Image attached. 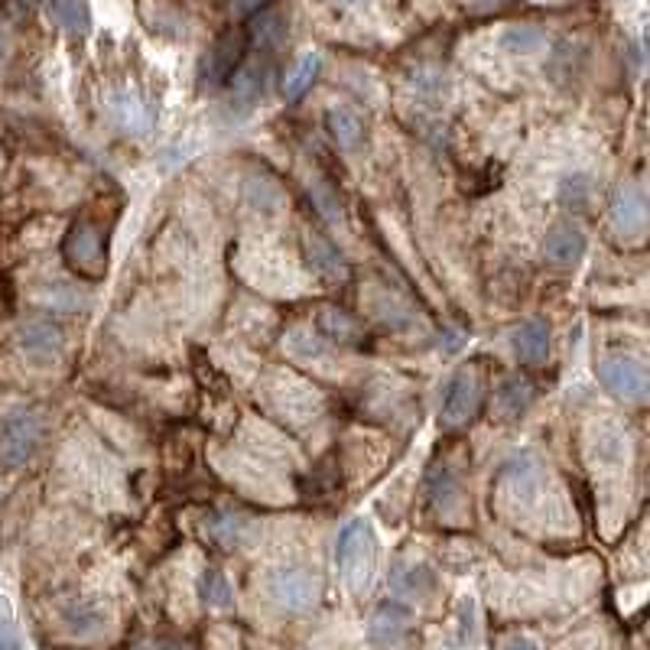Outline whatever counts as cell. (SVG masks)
I'll return each instance as SVG.
<instances>
[{
	"mask_svg": "<svg viewBox=\"0 0 650 650\" xmlns=\"http://www.w3.org/2000/svg\"><path fill=\"white\" fill-rule=\"evenodd\" d=\"M43 446V416L17 410L0 423V468H23Z\"/></svg>",
	"mask_w": 650,
	"mask_h": 650,
	"instance_id": "1",
	"label": "cell"
},
{
	"mask_svg": "<svg viewBox=\"0 0 650 650\" xmlns=\"http://www.w3.org/2000/svg\"><path fill=\"white\" fill-rule=\"evenodd\" d=\"M546 43L543 30L537 26H507L501 33V46L507 52H514V56H533V52H540Z\"/></svg>",
	"mask_w": 650,
	"mask_h": 650,
	"instance_id": "22",
	"label": "cell"
},
{
	"mask_svg": "<svg viewBox=\"0 0 650 650\" xmlns=\"http://www.w3.org/2000/svg\"><path fill=\"white\" fill-rule=\"evenodd\" d=\"M371 559H374L371 527L364 524V520H351V524L338 533V566H342L351 585L368 582L364 576L371 572Z\"/></svg>",
	"mask_w": 650,
	"mask_h": 650,
	"instance_id": "6",
	"label": "cell"
},
{
	"mask_svg": "<svg viewBox=\"0 0 650 650\" xmlns=\"http://www.w3.org/2000/svg\"><path fill=\"white\" fill-rule=\"evenodd\" d=\"M319 329L329 338H335L338 345L355 342V338L361 335L358 322L351 316H345V312H338V309H319Z\"/></svg>",
	"mask_w": 650,
	"mask_h": 650,
	"instance_id": "24",
	"label": "cell"
},
{
	"mask_svg": "<svg viewBox=\"0 0 650 650\" xmlns=\"http://www.w3.org/2000/svg\"><path fill=\"white\" fill-rule=\"evenodd\" d=\"M62 624L72 634H95L104 628V611L91 602H69L62 605Z\"/></svg>",
	"mask_w": 650,
	"mask_h": 650,
	"instance_id": "19",
	"label": "cell"
},
{
	"mask_svg": "<svg viewBox=\"0 0 650 650\" xmlns=\"http://www.w3.org/2000/svg\"><path fill=\"white\" fill-rule=\"evenodd\" d=\"M0 650H26L20 628L13 624V618L0 608Z\"/></svg>",
	"mask_w": 650,
	"mask_h": 650,
	"instance_id": "28",
	"label": "cell"
},
{
	"mask_svg": "<svg viewBox=\"0 0 650 650\" xmlns=\"http://www.w3.org/2000/svg\"><path fill=\"white\" fill-rule=\"evenodd\" d=\"M20 348L26 351V355H56V351L62 348L65 342V335L56 322H49V319H30V322H23L20 325Z\"/></svg>",
	"mask_w": 650,
	"mask_h": 650,
	"instance_id": "14",
	"label": "cell"
},
{
	"mask_svg": "<svg viewBox=\"0 0 650 650\" xmlns=\"http://www.w3.org/2000/svg\"><path fill=\"white\" fill-rule=\"evenodd\" d=\"M306 260L322 280H329V283H345L348 280L345 257L338 254V247L329 238H322V234H306Z\"/></svg>",
	"mask_w": 650,
	"mask_h": 650,
	"instance_id": "10",
	"label": "cell"
},
{
	"mask_svg": "<svg viewBox=\"0 0 650 650\" xmlns=\"http://www.w3.org/2000/svg\"><path fill=\"white\" fill-rule=\"evenodd\" d=\"M325 127H329L332 140H335L342 150H355L358 143L364 140V124H361V117H358L355 111H348V108H332L329 114H325Z\"/></svg>",
	"mask_w": 650,
	"mask_h": 650,
	"instance_id": "17",
	"label": "cell"
},
{
	"mask_svg": "<svg viewBox=\"0 0 650 650\" xmlns=\"http://www.w3.org/2000/svg\"><path fill=\"white\" fill-rule=\"evenodd\" d=\"M433 501L442 507V511H449V507H455L459 504V498H462V491H459V481H455L449 472H433Z\"/></svg>",
	"mask_w": 650,
	"mask_h": 650,
	"instance_id": "26",
	"label": "cell"
},
{
	"mask_svg": "<svg viewBox=\"0 0 650 650\" xmlns=\"http://www.w3.org/2000/svg\"><path fill=\"white\" fill-rule=\"evenodd\" d=\"M270 598L286 611H309L312 605L319 602V582L312 576L309 569H299V566H286L270 572Z\"/></svg>",
	"mask_w": 650,
	"mask_h": 650,
	"instance_id": "4",
	"label": "cell"
},
{
	"mask_svg": "<svg viewBox=\"0 0 650 650\" xmlns=\"http://www.w3.org/2000/svg\"><path fill=\"white\" fill-rule=\"evenodd\" d=\"M345 4H358V0H345Z\"/></svg>",
	"mask_w": 650,
	"mask_h": 650,
	"instance_id": "32",
	"label": "cell"
},
{
	"mask_svg": "<svg viewBox=\"0 0 650 650\" xmlns=\"http://www.w3.org/2000/svg\"><path fill=\"white\" fill-rule=\"evenodd\" d=\"M511 345L517 361L524 364L546 361V351H550V325H546V319H527L520 329H514Z\"/></svg>",
	"mask_w": 650,
	"mask_h": 650,
	"instance_id": "12",
	"label": "cell"
},
{
	"mask_svg": "<svg viewBox=\"0 0 650 650\" xmlns=\"http://www.w3.org/2000/svg\"><path fill=\"white\" fill-rule=\"evenodd\" d=\"M530 400H533V384L527 377H507V381L494 390L491 413L498 416L501 423H514L517 416L530 407Z\"/></svg>",
	"mask_w": 650,
	"mask_h": 650,
	"instance_id": "11",
	"label": "cell"
},
{
	"mask_svg": "<svg viewBox=\"0 0 650 650\" xmlns=\"http://www.w3.org/2000/svg\"><path fill=\"white\" fill-rule=\"evenodd\" d=\"M563 205L566 208H572V212H579V208H585L589 205V195H592V189H589V179L585 176H572V179H563Z\"/></svg>",
	"mask_w": 650,
	"mask_h": 650,
	"instance_id": "27",
	"label": "cell"
},
{
	"mask_svg": "<svg viewBox=\"0 0 650 650\" xmlns=\"http://www.w3.org/2000/svg\"><path fill=\"white\" fill-rule=\"evenodd\" d=\"M390 589L400 598H423L436 589V572L426 563H394L390 569Z\"/></svg>",
	"mask_w": 650,
	"mask_h": 650,
	"instance_id": "13",
	"label": "cell"
},
{
	"mask_svg": "<svg viewBox=\"0 0 650 650\" xmlns=\"http://www.w3.org/2000/svg\"><path fill=\"white\" fill-rule=\"evenodd\" d=\"M319 62H322L319 52H303V56H299V62L293 65L290 75H286V82H283L286 101H299L312 88V82H316V75H319Z\"/></svg>",
	"mask_w": 650,
	"mask_h": 650,
	"instance_id": "18",
	"label": "cell"
},
{
	"mask_svg": "<svg viewBox=\"0 0 650 650\" xmlns=\"http://www.w3.org/2000/svg\"><path fill=\"white\" fill-rule=\"evenodd\" d=\"M234 82H231V91H234V98H241V101H254L264 95V82H267V69L260 62H244L238 72L231 75Z\"/></svg>",
	"mask_w": 650,
	"mask_h": 650,
	"instance_id": "21",
	"label": "cell"
},
{
	"mask_svg": "<svg viewBox=\"0 0 650 650\" xmlns=\"http://www.w3.org/2000/svg\"><path fill=\"white\" fill-rule=\"evenodd\" d=\"M163 650H186V647H176V644H169V647H163Z\"/></svg>",
	"mask_w": 650,
	"mask_h": 650,
	"instance_id": "31",
	"label": "cell"
},
{
	"mask_svg": "<svg viewBox=\"0 0 650 650\" xmlns=\"http://www.w3.org/2000/svg\"><path fill=\"white\" fill-rule=\"evenodd\" d=\"M114 114H117V121H121V127L130 130V134H143V130H150V111L143 108L134 95H117Z\"/></svg>",
	"mask_w": 650,
	"mask_h": 650,
	"instance_id": "23",
	"label": "cell"
},
{
	"mask_svg": "<svg viewBox=\"0 0 650 650\" xmlns=\"http://www.w3.org/2000/svg\"><path fill=\"white\" fill-rule=\"evenodd\" d=\"M504 650H537V644H533V641H527V637H514V641L507 644Z\"/></svg>",
	"mask_w": 650,
	"mask_h": 650,
	"instance_id": "29",
	"label": "cell"
},
{
	"mask_svg": "<svg viewBox=\"0 0 650 650\" xmlns=\"http://www.w3.org/2000/svg\"><path fill=\"white\" fill-rule=\"evenodd\" d=\"M49 17L69 33H88L91 13L85 0H49Z\"/></svg>",
	"mask_w": 650,
	"mask_h": 650,
	"instance_id": "20",
	"label": "cell"
},
{
	"mask_svg": "<svg viewBox=\"0 0 650 650\" xmlns=\"http://www.w3.org/2000/svg\"><path fill=\"white\" fill-rule=\"evenodd\" d=\"M62 257L72 270L85 273V277H101L104 270V238L91 221H78L69 228L62 241Z\"/></svg>",
	"mask_w": 650,
	"mask_h": 650,
	"instance_id": "5",
	"label": "cell"
},
{
	"mask_svg": "<svg viewBox=\"0 0 650 650\" xmlns=\"http://www.w3.org/2000/svg\"><path fill=\"white\" fill-rule=\"evenodd\" d=\"M598 381L608 390L611 397H618L624 403H644L650 394V377H647V364L637 361L631 355H611L598 361Z\"/></svg>",
	"mask_w": 650,
	"mask_h": 650,
	"instance_id": "2",
	"label": "cell"
},
{
	"mask_svg": "<svg viewBox=\"0 0 650 650\" xmlns=\"http://www.w3.org/2000/svg\"><path fill=\"white\" fill-rule=\"evenodd\" d=\"M481 397H485V387H481V377L475 371H455V377L446 387V400H442V426L459 429L475 420V413L481 407Z\"/></svg>",
	"mask_w": 650,
	"mask_h": 650,
	"instance_id": "3",
	"label": "cell"
},
{
	"mask_svg": "<svg viewBox=\"0 0 650 650\" xmlns=\"http://www.w3.org/2000/svg\"><path fill=\"white\" fill-rule=\"evenodd\" d=\"M260 4H264V0H234V7H238L241 13H254V10H260Z\"/></svg>",
	"mask_w": 650,
	"mask_h": 650,
	"instance_id": "30",
	"label": "cell"
},
{
	"mask_svg": "<svg viewBox=\"0 0 650 650\" xmlns=\"http://www.w3.org/2000/svg\"><path fill=\"white\" fill-rule=\"evenodd\" d=\"M199 592H202V602L208 608H228L231 605V585L228 579L221 576L218 569H208L205 576H202V585H199Z\"/></svg>",
	"mask_w": 650,
	"mask_h": 650,
	"instance_id": "25",
	"label": "cell"
},
{
	"mask_svg": "<svg viewBox=\"0 0 650 650\" xmlns=\"http://www.w3.org/2000/svg\"><path fill=\"white\" fill-rule=\"evenodd\" d=\"M241 36L238 33H225L218 39V43L212 46V52L205 56V65H202V82L205 85H221V82H228V78L234 75V69H238V62H241Z\"/></svg>",
	"mask_w": 650,
	"mask_h": 650,
	"instance_id": "9",
	"label": "cell"
},
{
	"mask_svg": "<svg viewBox=\"0 0 650 650\" xmlns=\"http://www.w3.org/2000/svg\"><path fill=\"white\" fill-rule=\"evenodd\" d=\"M611 228H615L621 238H641L647 228V202L644 192L634 186H624L615 192L611 199Z\"/></svg>",
	"mask_w": 650,
	"mask_h": 650,
	"instance_id": "7",
	"label": "cell"
},
{
	"mask_svg": "<svg viewBox=\"0 0 650 650\" xmlns=\"http://www.w3.org/2000/svg\"><path fill=\"white\" fill-rule=\"evenodd\" d=\"M247 36L257 49H277L286 39V13L280 7H260L251 23H247Z\"/></svg>",
	"mask_w": 650,
	"mask_h": 650,
	"instance_id": "15",
	"label": "cell"
},
{
	"mask_svg": "<svg viewBox=\"0 0 650 650\" xmlns=\"http://www.w3.org/2000/svg\"><path fill=\"white\" fill-rule=\"evenodd\" d=\"M582 254H585V234L579 225H572V221H559V225L546 231V238H543L546 264L566 270L572 264H579Z\"/></svg>",
	"mask_w": 650,
	"mask_h": 650,
	"instance_id": "8",
	"label": "cell"
},
{
	"mask_svg": "<svg viewBox=\"0 0 650 650\" xmlns=\"http://www.w3.org/2000/svg\"><path fill=\"white\" fill-rule=\"evenodd\" d=\"M407 621H410V611L403 608L400 602H387L377 608V615L371 621V637L377 644H394L400 641V634L407 631Z\"/></svg>",
	"mask_w": 650,
	"mask_h": 650,
	"instance_id": "16",
	"label": "cell"
}]
</instances>
